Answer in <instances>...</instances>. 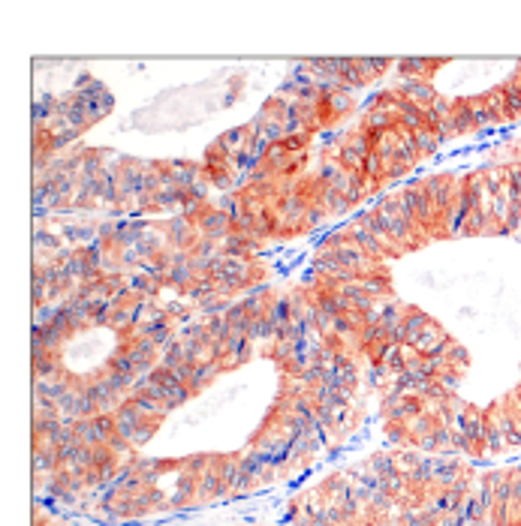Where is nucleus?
<instances>
[{"instance_id": "1", "label": "nucleus", "mask_w": 521, "mask_h": 526, "mask_svg": "<svg viewBox=\"0 0 521 526\" xmlns=\"http://www.w3.org/2000/svg\"><path fill=\"white\" fill-rule=\"evenodd\" d=\"M148 376H151V382H154V385L160 388V394H163V403H166L169 409L181 406V403H184V400L190 397V388L184 385L181 379L175 376L172 370H166L163 364H160L157 370H151V373H148Z\"/></svg>"}, {"instance_id": "2", "label": "nucleus", "mask_w": 521, "mask_h": 526, "mask_svg": "<svg viewBox=\"0 0 521 526\" xmlns=\"http://www.w3.org/2000/svg\"><path fill=\"white\" fill-rule=\"evenodd\" d=\"M88 394L94 397V403H97V409L99 412H112L115 406H118V391L109 385V379L103 376V379H97V382H91L88 385Z\"/></svg>"}, {"instance_id": "3", "label": "nucleus", "mask_w": 521, "mask_h": 526, "mask_svg": "<svg viewBox=\"0 0 521 526\" xmlns=\"http://www.w3.org/2000/svg\"><path fill=\"white\" fill-rule=\"evenodd\" d=\"M220 367H223V364H220V361H202V364H196V367H193V379H190V391H199V388H202L205 385V382H211L214 376H217V373H220Z\"/></svg>"}, {"instance_id": "4", "label": "nucleus", "mask_w": 521, "mask_h": 526, "mask_svg": "<svg viewBox=\"0 0 521 526\" xmlns=\"http://www.w3.org/2000/svg\"><path fill=\"white\" fill-rule=\"evenodd\" d=\"M73 388V385H67V382H57V379H39L36 382V397H46V400H52V403H61L64 394Z\"/></svg>"}, {"instance_id": "5", "label": "nucleus", "mask_w": 521, "mask_h": 526, "mask_svg": "<svg viewBox=\"0 0 521 526\" xmlns=\"http://www.w3.org/2000/svg\"><path fill=\"white\" fill-rule=\"evenodd\" d=\"M362 286L370 292L374 298H380V295H386L389 292V277H386V271L380 277H362Z\"/></svg>"}, {"instance_id": "6", "label": "nucleus", "mask_w": 521, "mask_h": 526, "mask_svg": "<svg viewBox=\"0 0 521 526\" xmlns=\"http://www.w3.org/2000/svg\"><path fill=\"white\" fill-rule=\"evenodd\" d=\"M374 475H380V478H389V475H395L392 457H374Z\"/></svg>"}, {"instance_id": "7", "label": "nucleus", "mask_w": 521, "mask_h": 526, "mask_svg": "<svg viewBox=\"0 0 521 526\" xmlns=\"http://www.w3.org/2000/svg\"><path fill=\"white\" fill-rule=\"evenodd\" d=\"M36 244L48 250V247H57V241H55L52 235H46V232H39V235H36Z\"/></svg>"}]
</instances>
